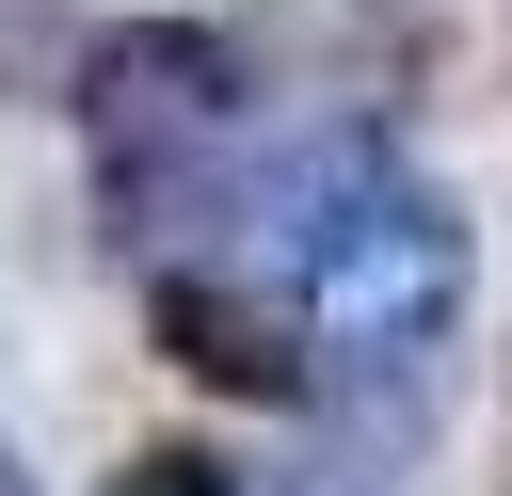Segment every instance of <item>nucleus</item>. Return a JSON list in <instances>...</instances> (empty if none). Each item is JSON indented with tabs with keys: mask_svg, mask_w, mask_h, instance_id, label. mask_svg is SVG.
Segmentation results:
<instances>
[{
	"mask_svg": "<svg viewBox=\"0 0 512 496\" xmlns=\"http://www.w3.org/2000/svg\"><path fill=\"white\" fill-rule=\"evenodd\" d=\"M144 336H160L192 384H224V400H304V384H320L304 320H288L256 272H160V288H144Z\"/></svg>",
	"mask_w": 512,
	"mask_h": 496,
	"instance_id": "3",
	"label": "nucleus"
},
{
	"mask_svg": "<svg viewBox=\"0 0 512 496\" xmlns=\"http://www.w3.org/2000/svg\"><path fill=\"white\" fill-rule=\"evenodd\" d=\"M0 496H32V480H16V464H0Z\"/></svg>",
	"mask_w": 512,
	"mask_h": 496,
	"instance_id": "5",
	"label": "nucleus"
},
{
	"mask_svg": "<svg viewBox=\"0 0 512 496\" xmlns=\"http://www.w3.org/2000/svg\"><path fill=\"white\" fill-rule=\"evenodd\" d=\"M240 48L208 16H128L80 48V144H96V192L112 208H208V160L240 128Z\"/></svg>",
	"mask_w": 512,
	"mask_h": 496,
	"instance_id": "1",
	"label": "nucleus"
},
{
	"mask_svg": "<svg viewBox=\"0 0 512 496\" xmlns=\"http://www.w3.org/2000/svg\"><path fill=\"white\" fill-rule=\"evenodd\" d=\"M96 496H240V464H224V448H128Z\"/></svg>",
	"mask_w": 512,
	"mask_h": 496,
	"instance_id": "4",
	"label": "nucleus"
},
{
	"mask_svg": "<svg viewBox=\"0 0 512 496\" xmlns=\"http://www.w3.org/2000/svg\"><path fill=\"white\" fill-rule=\"evenodd\" d=\"M304 320H320V352L352 368V400L400 416V400L432 384V336L464 320V208H448L432 176H384L368 224L304 272Z\"/></svg>",
	"mask_w": 512,
	"mask_h": 496,
	"instance_id": "2",
	"label": "nucleus"
}]
</instances>
